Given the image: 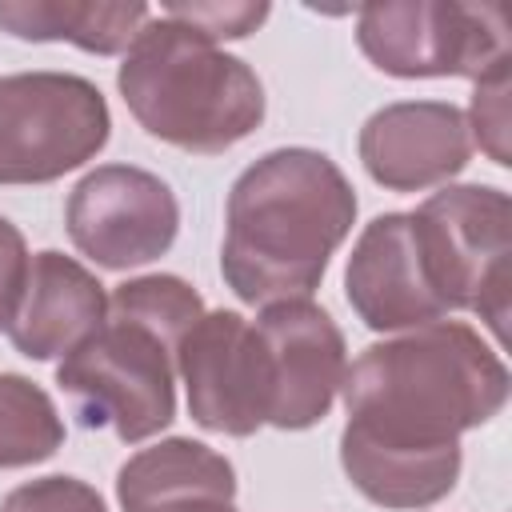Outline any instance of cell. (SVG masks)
I'll use <instances>...</instances> for the list:
<instances>
[{"label":"cell","instance_id":"1","mask_svg":"<svg viewBox=\"0 0 512 512\" xmlns=\"http://www.w3.org/2000/svg\"><path fill=\"white\" fill-rule=\"evenodd\" d=\"M340 464L380 508H428L456 488L460 436L508 400V368L460 320L368 344L344 368Z\"/></svg>","mask_w":512,"mask_h":512},{"label":"cell","instance_id":"2","mask_svg":"<svg viewBox=\"0 0 512 512\" xmlns=\"http://www.w3.org/2000/svg\"><path fill=\"white\" fill-rule=\"evenodd\" d=\"M352 220L356 192L324 152H268L228 192L220 272L244 304L308 300Z\"/></svg>","mask_w":512,"mask_h":512},{"label":"cell","instance_id":"3","mask_svg":"<svg viewBox=\"0 0 512 512\" xmlns=\"http://www.w3.org/2000/svg\"><path fill=\"white\" fill-rule=\"evenodd\" d=\"M204 316L180 276H140L112 292L104 324L56 368L84 428H112L124 444L148 440L176 416V348Z\"/></svg>","mask_w":512,"mask_h":512},{"label":"cell","instance_id":"4","mask_svg":"<svg viewBox=\"0 0 512 512\" xmlns=\"http://www.w3.org/2000/svg\"><path fill=\"white\" fill-rule=\"evenodd\" d=\"M116 84L148 136L196 156L240 144L264 120L260 76L164 12L140 28Z\"/></svg>","mask_w":512,"mask_h":512},{"label":"cell","instance_id":"5","mask_svg":"<svg viewBox=\"0 0 512 512\" xmlns=\"http://www.w3.org/2000/svg\"><path fill=\"white\" fill-rule=\"evenodd\" d=\"M412 232L444 312H476L504 340L512 288V204L500 188L456 184L428 196Z\"/></svg>","mask_w":512,"mask_h":512},{"label":"cell","instance_id":"6","mask_svg":"<svg viewBox=\"0 0 512 512\" xmlns=\"http://www.w3.org/2000/svg\"><path fill=\"white\" fill-rule=\"evenodd\" d=\"M360 52L388 76H468L512 68L508 4L392 0L356 12Z\"/></svg>","mask_w":512,"mask_h":512},{"label":"cell","instance_id":"7","mask_svg":"<svg viewBox=\"0 0 512 512\" xmlns=\"http://www.w3.org/2000/svg\"><path fill=\"white\" fill-rule=\"evenodd\" d=\"M100 88L72 72L0 76V184H48L108 144Z\"/></svg>","mask_w":512,"mask_h":512},{"label":"cell","instance_id":"8","mask_svg":"<svg viewBox=\"0 0 512 512\" xmlns=\"http://www.w3.org/2000/svg\"><path fill=\"white\" fill-rule=\"evenodd\" d=\"M188 412L200 428L252 436L272 412V360L260 328L240 312H204L176 348Z\"/></svg>","mask_w":512,"mask_h":512},{"label":"cell","instance_id":"9","mask_svg":"<svg viewBox=\"0 0 512 512\" xmlns=\"http://www.w3.org/2000/svg\"><path fill=\"white\" fill-rule=\"evenodd\" d=\"M180 228L172 188L132 164L88 172L68 196V236L100 268H140L164 256Z\"/></svg>","mask_w":512,"mask_h":512},{"label":"cell","instance_id":"10","mask_svg":"<svg viewBox=\"0 0 512 512\" xmlns=\"http://www.w3.org/2000/svg\"><path fill=\"white\" fill-rule=\"evenodd\" d=\"M252 324L260 328L272 360L268 424L284 432L312 428L328 416L348 368L336 320L312 300H280L264 304V312Z\"/></svg>","mask_w":512,"mask_h":512},{"label":"cell","instance_id":"11","mask_svg":"<svg viewBox=\"0 0 512 512\" xmlns=\"http://www.w3.org/2000/svg\"><path fill=\"white\" fill-rule=\"evenodd\" d=\"M344 292L372 332L424 328L448 316L428 280L408 212L376 216L360 232L344 268Z\"/></svg>","mask_w":512,"mask_h":512},{"label":"cell","instance_id":"12","mask_svg":"<svg viewBox=\"0 0 512 512\" xmlns=\"http://www.w3.org/2000/svg\"><path fill=\"white\" fill-rule=\"evenodd\" d=\"M360 160L376 184L392 192H420L464 172L472 160V132L456 104L404 100L364 120Z\"/></svg>","mask_w":512,"mask_h":512},{"label":"cell","instance_id":"13","mask_svg":"<svg viewBox=\"0 0 512 512\" xmlns=\"http://www.w3.org/2000/svg\"><path fill=\"white\" fill-rule=\"evenodd\" d=\"M104 284L64 252H36L8 340L28 360L68 356L104 324Z\"/></svg>","mask_w":512,"mask_h":512},{"label":"cell","instance_id":"14","mask_svg":"<svg viewBox=\"0 0 512 512\" xmlns=\"http://www.w3.org/2000/svg\"><path fill=\"white\" fill-rule=\"evenodd\" d=\"M124 512H240L232 464L200 440H160L136 452L120 476Z\"/></svg>","mask_w":512,"mask_h":512},{"label":"cell","instance_id":"15","mask_svg":"<svg viewBox=\"0 0 512 512\" xmlns=\"http://www.w3.org/2000/svg\"><path fill=\"white\" fill-rule=\"evenodd\" d=\"M152 20L144 4H92V0H0V28L20 40H68L84 52H128Z\"/></svg>","mask_w":512,"mask_h":512},{"label":"cell","instance_id":"16","mask_svg":"<svg viewBox=\"0 0 512 512\" xmlns=\"http://www.w3.org/2000/svg\"><path fill=\"white\" fill-rule=\"evenodd\" d=\"M64 444V420L52 404V396L16 376L0 372V468H28Z\"/></svg>","mask_w":512,"mask_h":512},{"label":"cell","instance_id":"17","mask_svg":"<svg viewBox=\"0 0 512 512\" xmlns=\"http://www.w3.org/2000/svg\"><path fill=\"white\" fill-rule=\"evenodd\" d=\"M508 88H512V76L508 68L476 80V92H472V112L464 116L468 120V132H476L480 148L492 156V164L508 168Z\"/></svg>","mask_w":512,"mask_h":512},{"label":"cell","instance_id":"18","mask_svg":"<svg viewBox=\"0 0 512 512\" xmlns=\"http://www.w3.org/2000/svg\"><path fill=\"white\" fill-rule=\"evenodd\" d=\"M0 512H108V508L92 484L76 476H44L8 492Z\"/></svg>","mask_w":512,"mask_h":512},{"label":"cell","instance_id":"19","mask_svg":"<svg viewBox=\"0 0 512 512\" xmlns=\"http://www.w3.org/2000/svg\"><path fill=\"white\" fill-rule=\"evenodd\" d=\"M164 16L180 20L204 40H240L268 20V4H168Z\"/></svg>","mask_w":512,"mask_h":512},{"label":"cell","instance_id":"20","mask_svg":"<svg viewBox=\"0 0 512 512\" xmlns=\"http://www.w3.org/2000/svg\"><path fill=\"white\" fill-rule=\"evenodd\" d=\"M28 264H32V256L24 248L20 228L0 216V328H8L20 308V296L28 284Z\"/></svg>","mask_w":512,"mask_h":512}]
</instances>
